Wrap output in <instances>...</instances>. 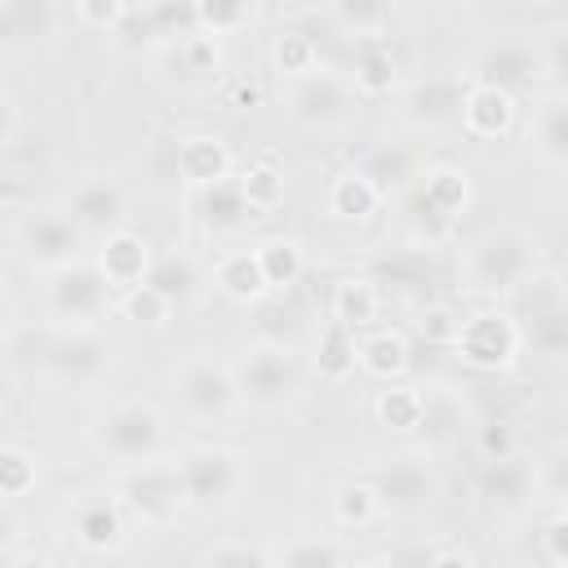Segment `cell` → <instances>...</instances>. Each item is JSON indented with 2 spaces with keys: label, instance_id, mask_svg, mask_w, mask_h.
<instances>
[{
  "label": "cell",
  "instance_id": "cell-53",
  "mask_svg": "<svg viewBox=\"0 0 568 568\" xmlns=\"http://www.w3.org/2000/svg\"><path fill=\"white\" fill-rule=\"evenodd\" d=\"M18 111H22V106H18V98L4 89V93H0V146H4V151H13V146H18V120H22Z\"/></svg>",
  "mask_w": 568,
  "mask_h": 568
},
{
  "label": "cell",
  "instance_id": "cell-8",
  "mask_svg": "<svg viewBox=\"0 0 568 568\" xmlns=\"http://www.w3.org/2000/svg\"><path fill=\"white\" fill-rule=\"evenodd\" d=\"M466 80L493 84V89H501L519 102L546 93V62H541L537 31H497V36H488L470 53Z\"/></svg>",
  "mask_w": 568,
  "mask_h": 568
},
{
  "label": "cell",
  "instance_id": "cell-2",
  "mask_svg": "<svg viewBox=\"0 0 568 568\" xmlns=\"http://www.w3.org/2000/svg\"><path fill=\"white\" fill-rule=\"evenodd\" d=\"M164 386H169V404L186 426L213 430L226 426L231 417L244 413L240 386H235V368L226 359H217L213 351H182L173 355V364L164 368Z\"/></svg>",
  "mask_w": 568,
  "mask_h": 568
},
{
  "label": "cell",
  "instance_id": "cell-6",
  "mask_svg": "<svg viewBox=\"0 0 568 568\" xmlns=\"http://www.w3.org/2000/svg\"><path fill=\"white\" fill-rule=\"evenodd\" d=\"M120 306V293L106 284L93 257L40 280V320L53 328H102V320Z\"/></svg>",
  "mask_w": 568,
  "mask_h": 568
},
{
  "label": "cell",
  "instance_id": "cell-50",
  "mask_svg": "<svg viewBox=\"0 0 568 568\" xmlns=\"http://www.w3.org/2000/svg\"><path fill=\"white\" fill-rule=\"evenodd\" d=\"M541 550H546V559H550L555 568H568V506L546 519V528H541Z\"/></svg>",
  "mask_w": 568,
  "mask_h": 568
},
{
  "label": "cell",
  "instance_id": "cell-39",
  "mask_svg": "<svg viewBox=\"0 0 568 568\" xmlns=\"http://www.w3.org/2000/svg\"><path fill=\"white\" fill-rule=\"evenodd\" d=\"M253 248H257V262H262V271H266L271 293H288V288L302 280L306 253H302V244H297L293 235H262Z\"/></svg>",
  "mask_w": 568,
  "mask_h": 568
},
{
  "label": "cell",
  "instance_id": "cell-19",
  "mask_svg": "<svg viewBox=\"0 0 568 568\" xmlns=\"http://www.w3.org/2000/svg\"><path fill=\"white\" fill-rule=\"evenodd\" d=\"M524 142H528L532 160H541L546 169H564L568 173V93L546 89V93L532 98Z\"/></svg>",
  "mask_w": 568,
  "mask_h": 568
},
{
  "label": "cell",
  "instance_id": "cell-54",
  "mask_svg": "<svg viewBox=\"0 0 568 568\" xmlns=\"http://www.w3.org/2000/svg\"><path fill=\"white\" fill-rule=\"evenodd\" d=\"M426 568H479V559L466 546H435L426 555Z\"/></svg>",
  "mask_w": 568,
  "mask_h": 568
},
{
  "label": "cell",
  "instance_id": "cell-5",
  "mask_svg": "<svg viewBox=\"0 0 568 568\" xmlns=\"http://www.w3.org/2000/svg\"><path fill=\"white\" fill-rule=\"evenodd\" d=\"M93 453L120 470L169 453V417L155 399H120L93 422Z\"/></svg>",
  "mask_w": 568,
  "mask_h": 568
},
{
  "label": "cell",
  "instance_id": "cell-3",
  "mask_svg": "<svg viewBox=\"0 0 568 568\" xmlns=\"http://www.w3.org/2000/svg\"><path fill=\"white\" fill-rule=\"evenodd\" d=\"M9 253L22 262V271L44 280L93 257V244L62 204H27L9 217Z\"/></svg>",
  "mask_w": 568,
  "mask_h": 568
},
{
  "label": "cell",
  "instance_id": "cell-4",
  "mask_svg": "<svg viewBox=\"0 0 568 568\" xmlns=\"http://www.w3.org/2000/svg\"><path fill=\"white\" fill-rule=\"evenodd\" d=\"M235 386L248 413H284L302 395V359L284 337H253L231 359Z\"/></svg>",
  "mask_w": 568,
  "mask_h": 568
},
{
  "label": "cell",
  "instance_id": "cell-14",
  "mask_svg": "<svg viewBox=\"0 0 568 568\" xmlns=\"http://www.w3.org/2000/svg\"><path fill=\"white\" fill-rule=\"evenodd\" d=\"M462 98H466V71L462 75L435 71L404 80V89L395 93V124L417 138L444 133L448 124H462Z\"/></svg>",
  "mask_w": 568,
  "mask_h": 568
},
{
  "label": "cell",
  "instance_id": "cell-36",
  "mask_svg": "<svg viewBox=\"0 0 568 568\" xmlns=\"http://www.w3.org/2000/svg\"><path fill=\"white\" fill-rule=\"evenodd\" d=\"M351 550L333 532H297L275 546V568H351Z\"/></svg>",
  "mask_w": 568,
  "mask_h": 568
},
{
  "label": "cell",
  "instance_id": "cell-25",
  "mask_svg": "<svg viewBox=\"0 0 568 568\" xmlns=\"http://www.w3.org/2000/svg\"><path fill=\"white\" fill-rule=\"evenodd\" d=\"M213 288H217L222 297L240 302V306L262 302V297L271 293V284H266V271H262V262H257V248H253V244H231V248H222V253L213 257Z\"/></svg>",
  "mask_w": 568,
  "mask_h": 568
},
{
  "label": "cell",
  "instance_id": "cell-12",
  "mask_svg": "<svg viewBox=\"0 0 568 568\" xmlns=\"http://www.w3.org/2000/svg\"><path fill=\"white\" fill-rule=\"evenodd\" d=\"M71 222L89 235V244H102L106 235L115 231H129V217H133V186L120 178V173H106V169H93L84 178H75L62 200H58Z\"/></svg>",
  "mask_w": 568,
  "mask_h": 568
},
{
  "label": "cell",
  "instance_id": "cell-40",
  "mask_svg": "<svg viewBox=\"0 0 568 568\" xmlns=\"http://www.w3.org/2000/svg\"><path fill=\"white\" fill-rule=\"evenodd\" d=\"M532 488H537V501H546L555 510L568 506V435L564 439H550L532 457Z\"/></svg>",
  "mask_w": 568,
  "mask_h": 568
},
{
  "label": "cell",
  "instance_id": "cell-37",
  "mask_svg": "<svg viewBox=\"0 0 568 568\" xmlns=\"http://www.w3.org/2000/svg\"><path fill=\"white\" fill-rule=\"evenodd\" d=\"M328 501H333V519H337L346 532H364V528H373V524L386 515L377 488H373L364 475H346V479H337Z\"/></svg>",
  "mask_w": 568,
  "mask_h": 568
},
{
  "label": "cell",
  "instance_id": "cell-18",
  "mask_svg": "<svg viewBox=\"0 0 568 568\" xmlns=\"http://www.w3.org/2000/svg\"><path fill=\"white\" fill-rule=\"evenodd\" d=\"M71 532L89 555H111L124 546L129 532V510L115 493H89L71 510Z\"/></svg>",
  "mask_w": 568,
  "mask_h": 568
},
{
  "label": "cell",
  "instance_id": "cell-42",
  "mask_svg": "<svg viewBox=\"0 0 568 568\" xmlns=\"http://www.w3.org/2000/svg\"><path fill=\"white\" fill-rule=\"evenodd\" d=\"M240 182H244L248 204H253L257 213H271V209H280V204H284L288 182H284V164H280L271 151H266V155H257L248 169H240Z\"/></svg>",
  "mask_w": 568,
  "mask_h": 568
},
{
  "label": "cell",
  "instance_id": "cell-44",
  "mask_svg": "<svg viewBox=\"0 0 568 568\" xmlns=\"http://www.w3.org/2000/svg\"><path fill=\"white\" fill-rule=\"evenodd\" d=\"M253 13H257L253 4H235V0H200V4H195L200 36H213V40L244 31V27L253 22Z\"/></svg>",
  "mask_w": 568,
  "mask_h": 568
},
{
  "label": "cell",
  "instance_id": "cell-30",
  "mask_svg": "<svg viewBox=\"0 0 568 568\" xmlns=\"http://www.w3.org/2000/svg\"><path fill=\"white\" fill-rule=\"evenodd\" d=\"M324 204H328V213H333L337 222H373V217L382 213L386 195H382L355 164H346V169H337V173L328 178Z\"/></svg>",
  "mask_w": 568,
  "mask_h": 568
},
{
  "label": "cell",
  "instance_id": "cell-24",
  "mask_svg": "<svg viewBox=\"0 0 568 568\" xmlns=\"http://www.w3.org/2000/svg\"><path fill=\"white\" fill-rule=\"evenodd\" d=\"M146 284L160 288L173 306H186L204 293V284H213V266H204L186 244H173V248L155 253V266H151Z\"/></svg>",
  "mask_w": 568,
  "mask_h": 568
},
{
  "label": "cell",
  "instance_id": "cell-49",
  "mask_svg": "<svg viewBox=\"0 0 568 568\" xmlns=\"http://www.w3.org/2000/svg\"><path fill=\"white\" fill-rule=\"evenodd\" d=\"M178 53L186 58V71H195V75H213L217 71V62H222V49H217V40L213 36H191V40H182L178 44Z\"/></svg>",
  "mask_w": 568,
  "mask_h": 568
},
{
  "label": "cell",
  "instance_id": "cell-13",
  "mask_svg": "<svg viewBox=\"0 0 568 568\" xmlns=\"http://www.w3.org/2000/svg\"><path fill=\"white\" fill-rule=\"evenodd\" d=\"M115 497L124 501L129 519H142V524H169V519H178L191 506L186 484H182V466L169 453L155 457V462H142V466L120 470Z\"/></svg>",
  "mask_w": 568,
  "mask_h": 568
},
{
  "label": "cell",
  "instance_id": "cell-11",
  "mask_svg": "<svg viewBox=\"0 0 568 568\" xmlns=\"http://www.w3.org/2000/svg\"><path fill=\"white\" fill-rule=\"evenodd\" d=\"M115 346L102 328H53L40 351V373L67 390H93L111 373Z\"/></svg>",
  "mask_w": 568,
  "mask_h": 568
},
{
  "label": "cell",
  "instance_id": "cell-34",
  "mask_svg": "<svg viewBox=\"0 0 568 568\" xmlns=\"http://www.w3.org/2000/svg\"><path fill=\"white\" fill-rule=\"evenodd\" d=\"M271 71L280 75V84H293L302 75H315L320 71V40L306 27L284 22L271 36Z\"/></svg>",
  "mask_w": 568,
  "mask_h": 568
},
{
  "label": "cell",
  "instance_id": "cell-51",
  "mask_svg": "<svg viewBox=\"0 0 568 568\" xmlns=\"http://www.w3.org/2000/svg\"><path fill=\"white\" fill-rule=\"evenodd\" d=\"M262 98H266V89H262L257 75H231V80H226V106L248 111V106H257Z\"/></svg>",
  "mask_w": 568,
  "mask_h": 568
},
{
  "label": "cell",
  "instance_id": "cell-35",
  "mask_svg": "<svg viewBox=\"0 0 568 568\" xmlns=\"http://www.w3.org/2000/svg\"><path fill=\"white\" fill-rule=\"evenodd\" d=\"M373 284L386 293V288H395V293H422V288H430V253H422V248H408V244H399V248H386L382 257H373Z\"/></svg>",
  "mask_w": 568,
  "mask_h": 568
},
{
  "label": "cell",
  "instance_id": "cell-1",
  "mask_svg": "<svg viewBox=\"0 0 568 568\" xmlns=\"http://www.w3.org/2000/svg\"><path fill=\"white\" fill-rule=\"evenodd\" d=\"M541 235L524 222H488L457 244V293L479 306H515L541 280Z\"/></svg>",
  "mask_w": 568,
  "mask_h": 568
},
{
  "label": "cell",
  "instance_id": "cell-17",
  "mask_svg": "<svg viewBox=\"0 0 568 568\" xmlns=\"http://www.w3.org/2000/svg\"><path fill=\"white\" fill-rule=\"evenodd\" d=\"M62 27L71 22V4H36V0H0V40L9 53L31 49V44H49L53 36H62Z\"/></svg>",
  "mask_w": 568,
  "mask_h": 568
},
{
  "label": "cell",
  "instance_id": "cell-27",
  "mask_svg": "<svg viewBox=\"0 0 568 568\" xmlns=\"http://www.w3.org/2000/svg\"><path fill=\"white\" fill-rule=\"evenodd\" d=\"M408 368H413V342H408L404 328L377 324V328L359 333V373L390 386V382H404Z\"/></svg>",
  "mask_w": 568,
  "mask_h": 568
},
{
  "label": "cell",
  "instance_id": "cell-7",
  "mask_svg": "<svg viewBox=\"0 0 568 568\" xmlns=\"http://www.w3.org/2000/svg\"><path fill=\"white\" fill-rule=\"evenodd\" d=\"M364 479L377 488L382 497V510L395 515V519H417V515H430L444 497V479H439V466L430 457V448H399V453H386L377 457Z\"/></svg>",
  "mask_w": 568,
  "mask_h": 568
},
{
  "label": "cell",
  "instance_id": "cell-43",
  "mask_svg": "<svg viewBox=\"0 0 568 568\" xmlns=\"http://www.w3.org/2000/svg\"><path fill=\"white\" fill-rule=\"evenodd\" d=\"M129 324H138V328H164L169 320H173V302L160 293V288H151V284H138V288H129V293H120V306H115Z\"/></svg>",
  "mask_w": 568,
  "mask_h": 568
},
{
  "label": "cell",
  "instance_id": "cell-29",
  "mask_svg": "<svg viewBox=\"0 0 568 568\" xmlns=\"http://www.w3.org/2000/svg\"><path fill=\"white\" fill-rule=\"evenodd\" d=\"M351 84L364 102H377V98H395L404 89V75H399V58L390 49V40H377V44H359L355 49V62H351Z\"/></svg>",
  "mask_w": 568,
  "mask_h": 568
},
{
  "label": "cell",
  "instance_id": "cell-33",
  "mask_svg": "<svg viewBox=\"0 0 568 568\" xmlns=\"http://www.w3.org/2000/svg\"><path fill=\"white\" fill-rule=\"evenodd\" d=\"M382 297H386V293L373 284V275H346V280H337V288H333L328 315L342 320L351 333H368V328H377V320H382Z\"/></svg>",
  "mask_w": 568,
  "mask_h": 568
},
{
  "label": "cell",
  "instance_id": "cell-41",
  "mask_svg": "<svg viewBox=\"0 0 568 568\" xmlns=\"http://www.w3.org/2000/svg\"><path fill=\"white\" fill-rule=\"evenodd\" d=\"M191 568H275V550L248 537H217L195 555Z\"/></svg>",
  "mask_w": 568,
  "mask_h": 568
},
{
  "label": "cell",
  "instance_id": "cell-20",
  "mask_svg": "<svg viewBox=\"0 0 568 568\" xmlns=\"http://www.w3.org/2000/svg\"><path fill=\"white\" fill-rule=\"evenodd\" d=\"M173 164H178V182L191 191H204L222 178H235L231 142L217 133H182L173 142Z\"/></svg>",
  "mask_w": 568,
  "mask_h": 568
},
{
  "label": "cell",
  "instance_id": "cell-31",
  "mask_svg": "<svg viewBox=\"0 0 568 568\" xmlns=\"http://www.w3.org/2000/svg\"><path fill=\"white\" fill-rule=\"evenodd\" d=\"M195 204H200V222L209 231H217V235H231V231H240V226H248L257 217V209L248 204V191H244L240 173L235 178H222V182H213L204 191H195Z\"/></svg>",
  "mask_w": 568,
  "mask_h": 568
},
{
  "label": "cell",
  "instance_id": "cell-28",
  "mask_svg": "<svg viewBox=\"0 0 568 568\" xmlns=\"http://www.w3.org/2000/svg\"><path fill=\"white\" fill-rule=\"evenodd\" d=\"M320 22H328L337 36H346L359 49V44L390 40L386 31L395 22V4H382V0H337V4L320 9Z\"/></svg>",
  "mask_w": 568,
  "mask_h": 568
},
{
  "label": "cell",
  "instance_id": "cell-26",
  "mask_svg": "<svg viewBox=\"0 0 568 568\" xmlns=\"http://www.w3.org/2000/svg\"><path fill=\"white\" fill-rule=\"evenodd\" d=\"M386 200L390 195H404V191H413V182L422 178V169L413 164V151L404 146V142H390V138H382V142H368L355 160H351Z\"/></svg>",
  "mask_w": 568,
  "mask_h": 568
},
{
  "label": "cell",
  "instance_id": "cell-48",
  "mask_svg": "<svg viewBox=\"0 0 568 568\" xmlns=\"http://www.w3.org/2000/svg\"><path fill=\"white\" fill-rule=\"evenodd\" d=\"M475 453H479V462L515 457V453H519L515 426H510V422H479V426H475Z\"/></svg>",
  "mask_w": 568,
  "mask_h": 568
},
{
  "label": "cell",
  "instance_id": "cell-46",
  "mask_svg": "<svg viewBox=\"0 0 568 568\" xmlns=\"http://www.w3.org/2000/svg\"><path fill=\"white\" fill-rule=\"evenodd\" d=\"M537 44H541V62H546V89L568 93V13L550 27H541Z\"/></svg>",
  "mask_w": 568,
  "mask_h": 568
},
{
  "label": "cell",
  "instance_id": "cell-21",
  "mask_svg": "<svg viewBox=\"0 0 568 568\" xmlns=\"http://www.w3.org/2000/svg\"><path fill=\"white\" fill-rule=\"evenodd\" d=\"M93 262H98V271L106 275V284L115 293H129V288L146 284V275L155 266V248L142 231L129 226V231H115L102 244H93Z\"/></svg>",
  "mask_w": 568,
  "mask_h": 568
},
{
  "label": "cell",
  "instance_id": "cell-16",
  "mask_svg": "<svg viewBox=\"0 0 568 568\" xmlns=\"http://www.w3.org/2000/svg\"><path fill=\"white\" fill-rule=\"evenodd\" d=\"M528 302L519 320L524 351L537 359H564L568 364V293L564 288H541V280L519 297Z\"/></svg>",
  "mask_w": 568,
  "mask_h": 568
},
{
  "label": "cell",
  "instance_id": "cell-32",
  "mask_svg": "<svg viewBox=\"0 0 568 568\" xmlns=\"http://www.w3.org/2000/svg\"><path fill=\"white\" fill-rule=\"evenodd\" d=\"M311 368H315L324 382H333V386H342L346 377H355V368H359V333H351L342 320L328 315V320L320 324V333H315Z\"/></svg>",
  "mask_w": 568,
  "mask_h": 568
},
{
  "label": "cell",
  "instance_id": "cell-10",
  "mask_svg": "<svg viewBox=\"0 0 568 568\" xmlns=\"http://www.w3.org/2000/svg\"><path fill=\"white\" fill-rule=\"evenodd\" d=\"M453 355L475 373H506L524 355V333L510 306H475L457 320Z\"/></svg>",
  "mask_w": 568,
  "mask_h": 568
},
{
  "label": "cell",
  "instance_id": "cell-22",
  "mask_svg": "<svg viewBox=\"0 0 568 568\" xmlns=\"http://www.w3.org/2000/svg\"><path fill=\"white\" fill-rule=\"evenodd\" d=\"M519 124V98L493 89V84H479V80H466V98H462V133L475 138V142H497L506 138L510 129Z\"/></svg>",
  "mask_w": 568,
  "mask_h": 568
},
{
  "label": "cell",
  "instance_id": "cell-38",
  "mask_svg": "<svg viewBox=\"0 0 568 568\" xmlns=\"http://www.w3.org/2000/svg\"><path fill=\"white\" fill-rule=\"evenodd\" d=\"M373 417L386 426V430H417L426 422V386L417 382H390L373 395Z\"/></svg>",
  "mask_w": 568,
  "mask_h": 568
},
{
  "label": "cell",
  "instance_id": "cell-23",
  "mask_svg": "<svg viewBox=\"0 0 568 568\" xmlns=\"http://www.w3.org/2000/svg\"><path fill=\"white\" fill-rule=\"evenodd\" d=\"M475 488L488 506L497 510H524L528 501H537V488H532V457L515 453V457H501V462H479V475H475Z\"/></svg>",
  "mask_w": 568,
  "mask_h": 568
},
{
  "label": "cell",
  "instance_id": "cell-9",
  "mask_svg": "<svg viewBox=\"0 0 568 568\" xmlns=\"http://www.w3.org/2000/svg\"><path fill=\"white\" fill-rule=\"evenodd\" d=\"M280 106L306 133H342V129H351L359 120L364 98L355 93V84H351L346 71L320 67L315 75H302L293 84H280Z\"/></svg>",
  "mask_w": 568,
  "mask_h": 568
},
{
  "label": "cell",
  "instance_id": "cell-56",
  "mask_svg": "<svg viewBox=\"0 0 568 568\" xmlns=\"http://www.w3.org/2000/svg\"><path fill=\"white\" fill-rule=\"evenodd\" d=\"M351 568H399V559H390V555H364Z\"/></svg>",
  "mask_w": 568,
  "mask_h": 568
},
{
  "label": "cell",
  "instance_id": "cell-55",
  "mask_svg": "<svg viewBox=\"0 0 568 568\" xmlns=\"http://www.w3.org/2000/svg\"><path fill=\"white\" fill-rule=\"evenodd\" d=\"M9 568H53L44 555H36V550H27V555H13L9 559Z\"/></svg>",
  "mask_w": 568,
  "mask_h": 568
},
{
  "label": "cell",
  "instance_id": "cell-45",
  "mask_svg": "<svg viewBox=\"0 0 568 568\" xmlns=\"http://www.w3.org/2000/svg\"><path fill=\"white\" fill-rule=\"evenodd\" d=\"M129 0H75L71 4V22L75 31H98V36H120V27L129 22Z\"/></svg>",
  "mask_w": 568,
  "mask_h": 568
},
{
  "label": "cell",
  "instance_id": "cell-15",
  "mask_svg": "<svg viewBox=\"0 0 568 568\" xmlns=\"http://www.w3.org/2000/svg\"><path fill=\"white\" fill-rule=\"evenodd\" d=\"M191 506H231L248 488V462L231 444H195L178 453Z\"/></svg>",
  "mask_w": 568,
  "mask_h": 568
},
{
  "label": "cell",
  "instance_id": "cell-47",
  "mask_svg": "<svg viewBox=\"0 0 568 568\" xmlns=\"http://www.w3.org/2000/svg\"><path fill=\"white\" fill-rule=\"evenodd\" d=\"M36 488V457L22 444H4L0 448V493L4 501H22Z\"/></svg>",
  "mask_w": 568,
  "mask_h": 568
},
{
  "label": "cell",
  "instance_id": "cell-52",
  "mask_svg": "<svg viewBox=\"0 0 568 568\" xmlns=\"http://www.w3.org/2000/svg\"><path fill=\"white\" fill-rule=\"evenodd\" d=\"M457 320H462V315H453L448 306H430V311L422 315V333H426L430 342H444V346H453V333H457Z\"/></svg>",
  "mask_w": 568,
  "mask_h": 568
}]
</instances>
